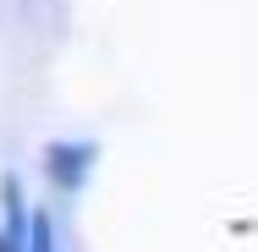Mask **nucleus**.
Masks as SVG:
<instances>
[{"mask_svg": "<svg viewBox=\"0 0 258 252\" xmlns=\"http://www.w3.org/2000/svg\"><path fill=\"white\" fill-rule=\"evenodd\" d=\"M94 170H99V143H88V137H55L44 148V176L66 198H77L94 181Z\"/></svg>", "mask_w": 258, "mask_h": 252, "instance_id": "obj_1", "label": "nucleus"}, {"mask_svg": "<svg viewBox=\"0 0 258 252\" xmlns=\"http://www.w3.org/2000/svg\"><path fill=\"white\" fill-rule=\"evenodd\" d=\"M28 236V192H22V176H0V252H22Z\"/></svg>", "mask_w": 258, "mask_h": 252, "instance_id": "obj_2", "label": "nucleus"}, {"mask_svg": "<svg viewBox=\"0 0 258 252\" xmlns=\"http://www.w3.org/2000/svg\"><path fill=\"white\" fill-rule=\"evenodd\" d=\"M22 252H60V225H55L50 208H28V236Z\"/></svg>", "mask_w": 258, "mask_h": 252, "instance_id": "obj_3", "label": "nucleus"}]
</instances>
